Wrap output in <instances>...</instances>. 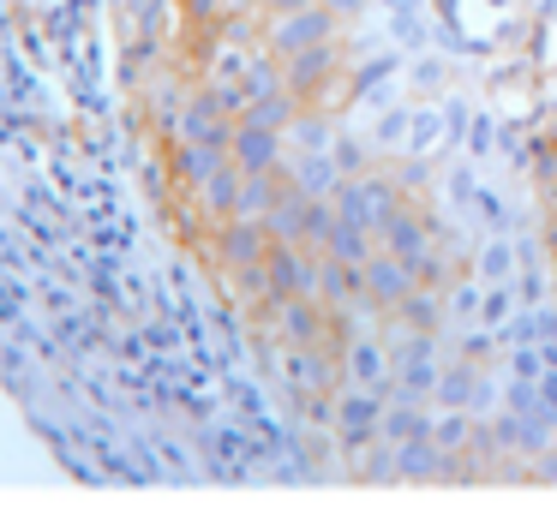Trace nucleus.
Segmentation results:
<instances>
[{"label":"nucleus","mask_w":557,"mask_h":526,"mask_svg":"<svg viewBox=\"0 0 557 526\" xmlns=\"http://www.w3.org/2000/svg\"><path fill=\"white\" fill-rule=\"evenodd\" d=\"M330 203H336V215H348V222H360V227H372V234H377L384 215L401 203V191L389 186L384 174H360V179H342Z\"/></svg>","instance_id":"nucleus-1"},{"label":"nucleus","mask_w":557,"mask_h":526,"mask_svg":"<svg viewBox=\"0 0 557 526\" xmlns=\"http://www.w3.org/2000/svg\"><path fill=\"white\" fill-rule=\"evenodd\" d=\"M389 365H396V377H401V389L408 394H432L437 389V341H432V329H401L396 335V347H389Z\"/></svg>","instance_id":"nucleus-2"},{"label":"nucleus","mask_w":557,"mask_h":526,"mask_svg":"<svg viewBox=\"0 0 557 526\" xmlns=\"http://www.w3.org/2000/svg\"><path fill=\"white\" fill-rule=\"evenodd\" d=\"M377 246H384V251H396V258L413 270V263H420L432 246H444V239H437L432 215H420L413 203H396V210L384 215V227H377Z\"/></svg>","instance_id":"nucleus-3"},{"label":"nucleus","mask_w":557,"mask_h":526,"mask_svg":"<svg viewBox=\"0 0 557 526\" xmlns=\"http://www.w3.org/2000/svg\"><path fill=\"white\" fill-rule=\"evenodd\" d=\"M408 287H413V270L396 258V251H384V246H377L372 258L360 263V293H366V305L396 311L401 299H408Z\"/></svg>","instance_id":"nucleus-4"},{"label":"nucleus","mask_w":557,"mask_h":526,"mask_svg":"<svg viewBox=\"0 0 557 526\" xmlns=\"http://www.w3.org/2000/svg\"><path fill=\"white\" fill-rule=\"evenodd\" d=\"M228 162L240 167V174H276V167H282V132L276 126H258V120H234Z\"/></svg>","instance_id":"nucleus-5"},{"label":"nucleus","mask_w":557,"mask_h":526,"mask_svg":"<svg viewBox=\"0 0 557 526\" xmlns=\"http://www.w3.org/2000/svg\"><path fill=\"white\" fill-rule=\"evenodd\" d=\"M318 42H336V12L330 7H294L288 18L270 30V48H276L282 60L300 54V48H318Z\"/></svg>","instance_id":"nucleus-6"},{"label":"nucleus","mask_w":557,"mask_h":526,"mask_svg":"<svg viewBox=\"0 0 557 526\" xmlns=\"http://www.w3.org/2000/svg\"><path fill=\"white\" fill-rule=\"evenodd\" d=\"M377 425H384V401H377V389H360V383H354V389L336 401V430L348 442H366Z\"/></svg>","instance_id":"nucleus-7"},{"label":"nucleus","mask_w":557,"mask_h":526,"mask_svg":"<svg viewBox=\"0 0 557 526\" xmlns=\"http://www.w3.org/2000/svg\"><path fill=\"white\" fill-rule=\"evenodd\" d=\"M342 377L360 383V389H384L389 377V353L377 341H366V335H354L348 347H342Z\"/></svg>","instance_id":"nucleus-8"},{"label":"nucleus","mask_w":557,"mask_h":526,"mask_svg":"<svg viewBox=\"0 0 557 526\" xmlns=\"http://www.w3.org/2000/svg\"><path fill=\"white\" fill-rule=\"evenodd\" d=\"M318 299H324L330 311H348L354 299H366L360 293V270L342 263V258H330V251H318Z\"/></svg>","instance_id":"nucleus-9"},{"label":"nucleus","mask_w":557,"mask_h":526,"mask_svg":"<svg viewBox=\"0 0 557 526\" xmlns=\"http://www.w3.org/2000/svg\"><path fill=\"white\" fill-rule=\"evenodd\" d=\"M377 430H384L389 442L432 437V413L420 406V394H408V389H401V401H396V406H384V425H377Z\"/></svg>","instance_id":"nucleus-10"},{"label":"nucleus","mask_w":557,"mask_h":526,"mask_svg":"<svg viewBox=\"0 0 557 526\" xmlns=\"http://www.w3.org/2000/svg\"><path fill=\"white\" fill-rule=\"evenodd\" d=\"M324 251H330V258H342V263H354V270H360V263L377 251V234H372V227H360V222H348V215H336V227H330Z\"/></svg>","instance_id":"nucleus-11"},{"label":"nucleus","mask_w":557,"mask_h":526,"mask_svg":"<svg viewBox=\"0 0 557 526\" xmlns=\"http://www.w3.org/2000/svg\"><path fill=\"white\" fill-rule=\"evenodd\" d=\"M437 323H444V293L413 281L408 299L396 305V329H432V335H437Z\"/></svg>","instance_id":"nucleus-12"},{"label":"nucleus","mask_w":557,"mask_h":526,"mask_svg":"<svg viewBox=\"0 0 557 526\" xmlns=\"http://www.w3.org/2000/svg\"><path fill=\"white\" fill-rule=\"evenodd\" d=\"M437 401H444V406H461V413H468V406H480L485 401V389H480V383H473V359H468V365H456V371H437Z\"/></svg>","instance_id":"nucleus-13"},{"label":"nucleus","mask_w":557,"mask_h":526,"mask_svg":"<svg viewBox=\"0 0 557 526\" xmlns=\"http://www.w3.org/2000/svg\"><path fill=\"white\" fill-rule=\"evenodd\" d=\"M432 442H437L444 454H456L461 442H468V413H461V406H449V413L432 425Z\"/></svg>","instance_id":"nucleus-14"},{"label":"nucleus","mask_w":557,"mask_h":526,"mask_svg":"<svg viewBox=\"0 0 557 526\" xmlns=\"http://www.w3.org/2000/svg\"><path fill=\"white\" fill-rule=\"evenodd\" d=\"M509 270H516V251H509V239H492V246L480 251V275H485V281H504Z\"/></svg>","instance_id":"nucleus-15"},{"label":"nucleus","mask_w":557,"mask_h":526,"mask_svg":"<svg viewBox=\"0 0 557 526\" xmlns=\"http://www.w3.org/2000/svg\"><path fill=\"white\" fill-rule=\"evenodd\" d=\"M449 305H456V317H473V305H480V287H473V281H461L456 293H449Z\"/></svg>","instance_id":"nucleus-16"},{"label":"nucleus","mask_w":557,"mask_h":526,"mask_svg":"<svg viewBox=\"0 0 557 526\" xmlns=\"http://www.w3.org/2000/svg\"><path fill=\"white\" fill-rule=\"evenodd\" d=\"M485 317H492V323H504V317H509V287H497V293L485 299Z\"/></svg>","instance_id":"nucleus-17"}]
</instances>
